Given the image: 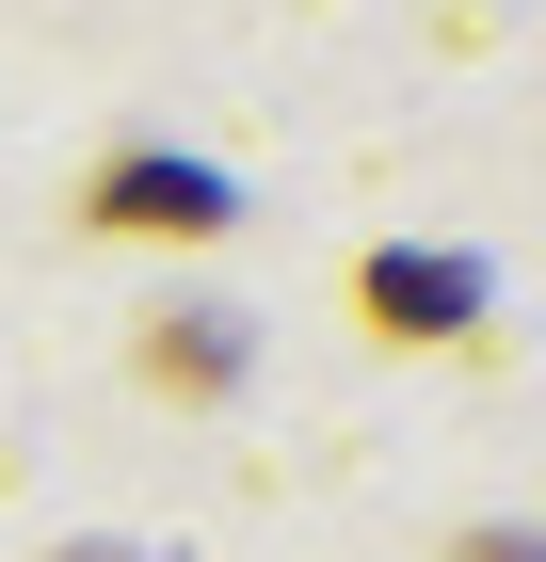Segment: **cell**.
<instances>
[{"mask_svg":"<svg viewBox=\"0 0 546 562\" xmlns=\"http://www.w3.org/2000/svg\"><path fill=\"white\" fill-rule=\"evenodd\" d=\"M81 210H97V225H161V241H210V225H225V177H193V161H113Z\"/></svg>","mask_w":546,"mask_h":562,"instance_id":"obj_1","label":"cell"},{"mask_svg":"<svg viewBox=\"0 0 546 562\" xmlns=\"http://www.w3.org/2000/svg\"><path fill=\"white\" fill-rule=\"evenodd\" d=\"M466 305H482V273H450V258H386L370 273V322H386V338H450Z\"/></svg>","mask_w":546,"mask_h":562,"instance_id":"obj_2","label":"cell"},{"mask_svg":"<svg viewBox=\"0 0 546 562\" xmlns=\"http://www.w3.org/2000/svg\"><path fill=\"white\" fill-rule=\"evenodd\" d=\"M145 370H161L177 402H210L225 370H242V322H193V305H161V322H145Z\"/></svg>","mask_w":546,"mask_h":562,"instance_id":"obj_3","label":"cell"},{"mask_svg":"<svg viewBox=\"0 0 546 562\" xmlns=\"http://www.w3.org/2000/svg\"><path fill=\"white\" fill-rule=\"evenodd\" d=\"M450 562H546V530H466Z\"/></svg>","mask_w":546,"mask_h":562,"instance_id":"obj_4","label":"cell"},{"mask_svg":"<svg viewBox=\"0 0 546 562\" xmlns=\"http://www.w3.org/2000/svg\"><path fill=\"white\" fill-rule=\"evenodd\" d=\"M65 562H129V547H65Z\"/></svg>","mask_w":546,"mask_h":562,"instance_id":"obj_5","label":"cell"}]
</instances>
